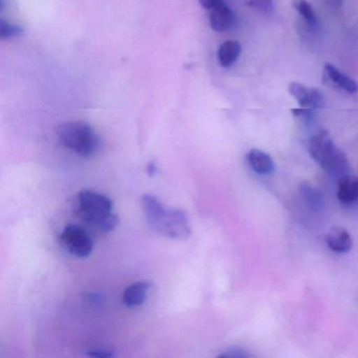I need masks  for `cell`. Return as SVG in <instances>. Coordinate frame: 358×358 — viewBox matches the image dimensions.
I'll return each instance as SVG.
<instances>
[{
  "mask_svg": "<svg viewBox=\"0 0 358 358\" xmlns=\"http://www.w3.org/2000/svg\"><path fill=\"white\" fill-rule=\"evenodd\" d=\"M146 221L152 229L167 238L186 240L192 234L187 213L182 209H169L152 194L142 196Z\"/></svg>",
  "mask_w": 358,
  "mask_h": 358,
  "instance_id": "6da1fadb",
  "label": "cell"
},
{
  "mask_svg": "<svg viewBox=\"0 0 358 358\" xmlns=\"http://www.w3.org/2000/svg\"><path fill=\"white\" fill-rule=\"evenodd\" d=\"M113 201L94 190H83L77 196L76 215L96 231H113L119 225V217L113 211Z\"/></svg>",
  "mask_w": 358,
  "mask_h": 358,
  "instance_id": "7a4b0ae2",
  "label": "cell"
},
{
  "mask_svg": "<svg viewBox=\"0 0 358 358\" xmlns=\"http://www.w3.org/2000/svg\"><path fill=\"white\" fill-rule=\"evenodd\" d=\"M307 148L311 158L329 175L338 179L349 175L347 155L336 146L328 131L322 129L311 136L308 140Z\"/></svg>",
  "mask_w": 358,
  "mask_h": 358,
  "instance_id": "3957f363",
  "label": "cell"
},
{
  "mask_svg": "<svg viewBox=\"0 0 358 358\" xmlns=\"http://www.w3.org/2000/svg\"><path fill=\"white\" fill-rule=\"evenodd\" d=\"M57 136L62 145L81 157L94 156L101 140L93 127L85 121H72L58 127Z\"/></svg>",
  "mask_w": 358,
  "mask_h": 358,
  "instance_id": "277c9868",
  "label": "cell"
},
{
  "mask_svg": "<svg viewBox=\"0 0 358 358\" xmlns=\"http://www.w3.org/2000/svg\"><path fill=\"white\" fill-rule=\"evenodd\" d=\"M62 246L75 257H87L93 252L94 241L91 234L79 225L66 226L60 234Z\"/></svg>",
  "mask_w": 358,
  "mask_h": 358,
  "instance_id": "5b68a950",
  "label": "cell"
},
{
  "mask_svg": "<svg viewBox=\"0 0 358 358\" xmlns=\"http://www.w3.org/2000/svg\"><path fill=\"white\" fill-rule=\"evenodd\" d=\"M288 92L299 102L301 108L316 110L324 106V96L317 89L305 87L301 83H292L289 85Z\"/></svg>",
  "mask_w": 358,
  "mask_h": 358,
  "instance_id": "8992f818",
  "label": "cell"
},
{
  "mask_svg": "<svg viewBox=\"0 0 358 358\" xmlns=\"http://www.w3.org/2000/svg\"><path fill=\"white\" fill-rule=\"evenodd\" d=\"M327 245L335 253H347L353 247L351 234L341 226H334L326 236Z\"/></svg>",
  "mask_w": 358,
  "mask_h": 358,
  "instance_id": "52a82bcc",
  "label": "cell"
},
{
  "mask_svg": "<svg viewBox=\"0 0 358 358\" xmlns=\"http://www.w3.org/2000/svg\"><path fill=\"white\" fill-rule=\"evenodd\" d=\"M234 22V14L225 3H220L209 10V24L215 32H225L231 28Z\"/></svg>",
  "mask_w": 358,
  "mask_h": 358,
  "instance_id": "ba28073f",
  "label": "cell"
},
{
  "mask_svg": "<svg viewBox=\"0 0 358 358\" xmlns=\"http://www.w3.org/2000/svg\"><path fill=\"white\" fill-rule=\"evenodd\" d=\"M152 284L150 280H139L127 287L123 292V303L129 308L139 307L145 303Z\"/></svg>",
  "mask_w": 358,
  "mask_h": 358,
  "instance_id": "9c48e42d",
  "label": "cell"
},
{
  "mask_svg": "<svg viewBox=\"0 0 358 358\" xmlns=\"http://www.w3.org/2000/svg\"><path fill=\"white\" fill-rule=\"evenodd\" d=\"M324 76L329 83L334 85L337 89L348 94H355L358 92V85L351 77L339 71L336 66L331 64H326L324 66Z\"/></svg>",
  "mask_w": 358,
  "mask_h": 358,
  "instance_id": "30bf717a",
  "label": "cell"
},
{
  "mask_svg": "<svg viewBox=\"0 0 358 358\" xmlns=\"http://www.w3.org/2000/svg\"><path fill=\"white\" fill-rule=\"evenodd\" d=\"M336 196L343 205L356 204L358 202V178L350 175L339 178Z\"/></svg>",
  "mask_w": 358,
  "mask_h": 358,
  "instance_id": "8fae6325",
  "label": "cell"
},
{
  "mask_svg": "<svg viewBox=\"0 0 358 358\" xmlns=\"http://www.w3.org/2000/svg\"><path fill=\"white\" fill-rule=\"evenodd\" d=\"M247 162L255 173L259 175H271L275 171V163L269 154L253 148L247 154Z\"/></svg>",
  "mask_w": 358,
  "mask_h": 358,
  "instance_id": "7c38bea8",
  "label": "cell"
},
{
  "mask_svg": "<svg viewBox=\"0 0 358 358\" xmlns=\"http://www.w3.org/2000/svg\"><path fill=\"white\" fill-rule=\"evenodd\" d=\"M242 47L236 41H227L220 45L217 51V59L223 68H231L240 57Z\"/></svg>",
  "mask_w": 358,
  "mask_h": 358,
  "instance_id": "4fadbf2b",
  "label": "cell"
},
{
  "mask_svg": "<svg viewBox=\"0 0 358 358\" xmlns=\"http://www.w3.org/2000/svg\"><path fill=\"white\" fill-rule=\"evenodd\" d=\"M292 6L295 11L303 18V24L307 27L308 30L316 32L320 28L317 16L307 0H293Z\"/></svg>",
  "mask_w": 358,
  "mask_h": 358,
  "instance_id": "5bb4252c",
  "label": "cell"
},
{
  "mask_svg": "<svg viewBox=\"0 0 358 358\" xmlns=\"http://www.w3.org/2000/svg\"><path fill=\"white\" fill-rule=\"evenodd\" d=\"M301 194L303 202L310 209L316 211L322 208L324 204V196L320 190L312 187L309 184H303L301 186Z\"/></svg>",
  "mask_w": 358,
  "mask_h": 358,
  "instance_id": "9a60e30c",
  "label": "cell"
},
{
  "mask_svg": "<svg viewBox=\"0 0 358 358\" xmlns=\"http://www.w3.org/2000/svg\"><path fill=\"white\" fill-rule=\"evenodd\" d=\"M245 5L261 12L263 15L271 16L274 12V0H244Z\"/></svg>",
  "mask_w": 358,
  "mask_h": 358,
  "instance_id": "2e32d148",
  "label": "cell"
},
{
  "mask_svg": "<svg viewBox=\"0 0 358 358\" xmlns=\"http://www.w3.org/2000/svg\"><path fill=\"white\" fill-rule=\"evenodd\" d=\"M22 33H24V29L22 27L6 22L5 20H0V38H13V37L20 36Z\"/></svg>",
  "mask_w": 358,
  "mask_h": 358,
  "instance_id": "e0dca14e",
  "label": "cell"
},
{
  "mask_svg": "<svg viewBox=\"0 0 358 358\" xmlns=\"http://www.w3.org/2000/svg\"><path fill=\"white\" fill-rule=\"evenodd\" d=\"M251 354L246 350L240 347H231L226 350L224 353L220 354L219 357L224 358H248L251 357Z\"/></svg>",
  "mask_w": 358,
  "mask_h": 358,
  "instance_id": "ac0fdd59",
  "label": "cell"
},
{
  "mask_svg": "<svg viewBox=\"0 0 358 358\" xmlns=\"http://www.w3.org/2000/svg\"><path fill=\"white\" fill-rule=\"evenodd\" d=\"M87 355L90 357L108 358L114 357L115 354L110 350L106 349H91L87 352Z\"/></svg>",
  "mask_w": 358,
  "mask_h": 358,
  "instance_id": "d6986e66",
  "label": "cell"
},
{
  "mask_svg": "<svg viewBox=\"0 0 358 358\" xmlns=\"http://www.w3.org/2000/svg\"><path fill=\"white\" fill-rule=\"evenodd\" d=\"M199 3L206 10H211L219 6L220 3H225V0H199Z\"/></svg>",
  "mask_w": 358,
  "mask_h": 358,
  "instance_id": "ffe728a7",
  "label": "cell"
},
{
  "mask_svg": "<svg viewBox=\"0 0 358 358\" xmlns=\"http://www.w3.org/2000/svg\"><path fill=\"white\" fill-rule=\"evenodd\" d=\"M330 1L335 8H341L345 0H330Z\"/></svg>",
  "mask_w": 358,
  "mask_h": 358,
  "instance_id": "44dd1931",
  "label": "cell"
},
{
  "mask_svg": "<svg viewBox=\"0 0 358 358\" xmlns=\"http://www.w3.org/2000/svg\"><path fill=\"white\" fill-rule=\"evenodd\" d=\"M155 171H156V165H155L154 163H152V164L148 165V173H150V175H152V173H155Z\"/></svg>",
  "mask_w": 358,
  "mask_h": 358,
  "instance_id": "7402d4cb",
  "label": "cell"
}]
</instances>
